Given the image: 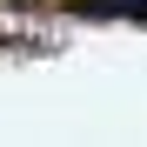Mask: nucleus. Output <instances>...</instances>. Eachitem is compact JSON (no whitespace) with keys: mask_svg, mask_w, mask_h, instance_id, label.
I'll return each instance as SVG.
<instances>
[{"mask_svg":"<svg viewBox=\"0 0 147 147\" xmlns=\"http://www.w3.org/2000/svg\"><path fill=\"white\" fill-rule=\"evenodd\" d=\"M94 13H147V0H87Z\"/></svg>","mask_w":147,"mask_h":147,"instance_id":"f257e3e1","label":"nucleus"}]
</instances>
